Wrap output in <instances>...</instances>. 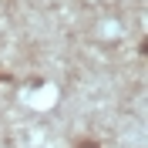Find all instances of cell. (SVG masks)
<instances>
[{
	"instance_id": "cell-1",
	"label": "cell",
	"mask_w": 148,
	"mask_h": 148,
	"mask_svg": "<svg viewBox=\"0 0 148 148\" xmlns=\"http://www.w3.org/2000/svg\"><path fill=\"white\" fill-rule=\"evenodd\" d=\"M74 148H101V141L98 138H81V141H74Z\"/></svg>"
}]
</instances>
